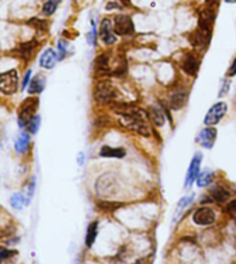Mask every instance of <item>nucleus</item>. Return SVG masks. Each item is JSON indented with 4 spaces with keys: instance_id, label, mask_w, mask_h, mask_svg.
Instances as JSON below:
<instances>
[{
    "instance_id": "29",
    "label": "nucleus",
    "mask_w": 236,
    "mask_h": 264,
    "mask_svg": "<svg viewBox=\"0 0 236 264\" xmlns=\"http://www.w3.org/2000/svg\"><path fill=\"white\" fill-rule=\"evenodd\" d=\"M39 126H41V118L38 116H36L28 125L26 126L27 132H29L30 134H36L39 130Z\"/></svg>"
},
{
    "instance_id": "25",
    "label": "nucleus",
    "mask_w": 236,
    "mask_h": 264,
    "mask_svg": "<svg viewBox=\"0 0 236 264\" xmlns=\"http://www.w3.org/2000/svg\"><path fill=\"white\" fill-rule=\"evenodd\" d=\"M61 0H47L45 4L43 5V14L45 16H51L56 13L58 6L60 5Z\"/></svg>"
},
{
    "instance_id": "12",
    "label": "nucleus",
    "mask_w": 236,
    "mask_h": 264,
    "mask_svg": "<svg viewBox=\"0 0 236 264\" xmlns=\"http://www.w3.org/2000/svg\"><path fill=\"white\" fill-rule=\"evenodd\" d=\"M181 68L186 74L190 76H195L197 74L199 69V60L194 53H187L183 57L182 64H181Z\"/></svg>"
},
{
    "instance_id": "1",
    "label": "nucleus",
    "mask_w": 236,
    "mask_h": 264,
    "mask_svg": "<svg viewBox=\"0 0 236 264\" xmlns=\"http://www.w3.org/2000/svg\"><path fill=\"white\" fill-rule=\"evenodd\" d=\"M39 105L38 98L36 97H29L24 99L22 104L20 105L19 109V125L21 127H26L30 121L36 116V112H37Z\"/></svg>"
},
{
    "instance_id": "4",
    "label": "nucleus",
    "mask_w": 236,
    "mask_h": 264,
    "mask_svg": "<svg viewBox=\"0 0 236 264\" xmlns=\"http://www.w3.org/2000/svg\"><path fill=\"white\" fill-rule=\"evenodd\" d=\"M114 33L119 36L133 35L135 33V27L129 15H116L114 17Z\"/></svg>"
},
{
    "instance_id": "36",
    "label": "nucleus",
    "mask_w": 236,
    "mask_h": 264,
    "mask_svg": "<svg viewBox=\"0 0 236 264\" xmlns=\"http://www.w3.org/2000/svg\"><path fill=\"white\" fill-rule=\"evenodd\" d=\"M30 75H31V70H28V73H27L26 76H24V80H23V82H22V89H24L27 87V84L29 83V81H30Z\"/></svg>"
},
{
    "instance_id": "21",
    "label": "nucleus",
    "mask_w": 236,
    "mask_h": 264,
    "mask_svg": "<svg viewBox=\"0 0 236 264\" xmlns=\"http://www.w3.org/2000/svg\"><path fill=\"white\" fill-rule=\"evenodd\" d=\"M29 144H30L29 132H27V133H21L19 135V137L16 139V142H15V150L19 153H24L28 150Z\"/></svg>"
},
{
    "instance_id": "15",
    "label": "nucleus",
    "mask_w": 236,
    "mask_h": 264,
    "mask_svg": "<svg viewBox=\"0 0 236 264\" xmlns=\"http://www.w3.org/2000/svg\"><path fill=\"white\" fill-rule=\"evenodd\" d=\"M58 60V54L54 52L52 49H47V51H44V53L41 56L39 59V66L43 67L45 69H52L56 66Z\"/></svg>"
},
{
    "instance_id": "37",
    "label": "nucleus",
    "mask_w": 236,
    "mask_h": 264,
    "mask_svg": "<svg viewBox=\"0 0 236 264\" xmlns=\"http://www.w3.org/2000/svg\"><path fill=\"white\" fill-rule=\"evenodd\" d=\"M205 2H206L207 6H211V7H217L219 5L220 0H205Z\"/></svg>"
},
{
    "instance_id": "39",
    "label": "nucleus",
    "mask_w": 236,
    "mask_h": 264,
    "mask_svg": "<svg viewBox=\"0 0 236 264\" xmlns=\"http://www.w3.org/2000/svg\"><path fill=\"white\" fill-rule=\"evenodd\" d=\"M83 163H84V156H83V153H79V165H83Z\"/></svg>"
},
{
    "instance_id": "20",
    "label": "nucleus",
    "mask_w": 236,
    "mask_h": 264,
    "mask_svg": "<svg viewBox=\"0 0 236 264\" xmlns=\"http://www.w3.org/2000/svg\"><path fill=\"white\" fill-rule=\"evenodd\" d=\"M45 88V79L43 75H37L36 78L32 79V81H30V84L28 87V93L31 95L35 94H41Z\"/></svg>"
},
{
    "instance_id": "41",
    "label": "nucleus",
    "mask_w": 236,
    "mask_h": 264,
    "mask_svg": "<svg viewBox=\"0 0 236 264\" xmlns=\"http://www.w3.org/2000/svg\"><path fill=\"white\" fill-rule=\"evenodd\" d=\"M227 4H236V0H225Z\"/></svg>"
},
{
    "instance_id": "33",
    "label": "nucleus",
    "mask_w": 236,
    "mask_h": 264,
    "mask_svg": "<svg viewBox=\"0 0 236 264\" xmlns=\"http://www.w3.org/2000/svg\"><path fill=\"white\" fill-rule=\"evenodd\" d=\"M229 87H231V83H229V81H227V80H225V81H223V83H222V87H221V89H220L219 97L225 96V95H226L227 93H228Z\"/></svg>"
},
{
    "instance_id": "13",
    "label": "nucleus",
    "mask_w": 236,
    "mask_h": 264,
    "mask_svg": "<svg viewBox=\"0 0 236 264\" xmlns=\"http://www.w3.org/2000/svg\"><path fill=\"white\" fill-rule=\"evenodd\" d=\"M94 72L99 75H111L112 69L110 65L109 53L99 54L94 60Z\"/></svg>"
},
{
    "instance_id": "22",
    "label": "nucleus",
    "mask_w": 236,
    "mask_h": 264,
    "mask_svg": "<svg viewBox=\"0 0 236 264\" xmlns=\"http://www.w3.org/2000/svg\"><path fill=\"white\" fill-rule=\"evenodd\" d=\"M97 234H98V223L94 222L89 225L87 231V238H85V245H87L89 248L93 247L94 241H96Z\"/></svg>"
},
{
    "instance_id": "6",
    "label": "nucleus",
    "mask_w": 236,
    "mask_h": 264,
    "mask_svg": "<svg viewBox=\"0 0 236 264\" xmlns=\"http://www.w3.org/2000/svg\"><path fill=\"white\" fill-rule=\"evenodd\" d=\"M227 104L225 102L216 103L214 105L208 110L204 119V124L206 126H214L217 125L221 119L225 116L227 112Z\"/></svg>"
},
{
    "instance_id": "8",
    "label": "nucleus",
    "mask_w": 236,
    "mask_h": 264,
    "mask_svg": "<svg viewBox=\"0 0 236 264\" xmlns=\"http://www.w3.org/2000/svg\"><path fill=\"white\" fill-rule=\"evenodd\" d=\"M115 35L114 26H113L111 19H109V17L103 19L99 27V36L102 41L106 45H113L116 42Z\"/></svg>"
},
{
    "instance_id": "38",
    "label": "nucleus",
    "mask_w": 236,
    "mask_h": 264,
    "mask_svg": "<svg viewBox=\"0 0 236 264\" xmlns=\"http://www.w3.org/2000/svg\"><path fill=\"white\" fill-rule=\"evenodd\" d=\"M120 7V5L119 4H115L114 1H112V2H109V4H107L106 6V10H113V8H119Z\"/></svg>"
},
{
    "instance_id": "7",
    "label": "nucleus",
    "mask_w": 236,
    "mask_h": 264,
    "mask_svg": "<svg viewBox=\"0 0 236 264\" xmlns=\"http://www.w3.org/2000/svg\"><path fill=\"white\" fill-rule=\"evenodd\" d=\"M211 36H212V33L205 32L202 28H198L194 30L191 33V35L189 36V42L192 47L196 49H199V50H203V49L207 48L208 44H210Z\"/></svg>"
},
{
    "instance_id": "14",
    "label": "nucleus",
    "mask_w": 236,
    "mask_h": 264,
    "mask_svg": "<svg viewBox=\"0 0 236 264\" xmlns=\"http://www.w3.org/2000/svg\"><path fill=\"white\" fill-rule=\"evenodd\" d=\"M38 48V42L36 39H32V41L21 43V44L17 47L16 51L17 56L22 58L24 60H29L31 56L33 54V51Z\"/></svg>"
},
{
    "instance_id": "30",
    "label": "nucleus",
    "mask_w": 236,
    "mask_h": 264,
    "mask_svg": "<svg viewBox=\"0 0 236 264\" xmlns=\"http://www.w3.org/2000/svg\"><path fill=\"white\" fill-rule=\"evenodd\" d=\"M68 52V43L65 39H60L58 42V54H59V59H63L67 56Z\"/></svg>"
},
{
    "instance_id": "17",
    "label": "nucleus",
    "mask_w": 236,
    "mask_h": 264,
    "mask_svg": "<svg viewBox=\"0 0 236 264\" xmlns=\"http://www.w3.org/2000/svg\"><path fill=\"white\" fill-rule=\"evenodd\" d=\"M187 98H188V95L186 91H183V89H177L171 96V107L173 110L182 109L186 105Z\"/></svg>"
},
{
    "instance_id": "16",
    "label": "nucleus",
    "mask_w": 236,
    "mask_h": 264,
    "mask_svg": "<svg viewBox=\"0 0 236 264\" xmlns=\"http://www.w3.org/2000/svg\"><path fill=\"white\" fill-rule=\"evenodd\" d=\"M146 115H148V119L152 122L153 125L157 127H161L165 124V116L161 112V110L157 106H149L146 110Z\"/></svg>"
},
{
    "instance_id": "19",
    "label": "nucleus",
    "mask_w": 236,
    "mask_h": 264,
    "mask_svg": "<svg viewBox=\"0 0 236 264\" xmlns=\"http://www.w3.org/2000/svg\"><path fill=\"white\" fill-rule=\"evenodd\" d=\"M100 156L107 158H124L126 156V150L124 148H111L109 146H104L100 149Z\"/></svg>"
},
{
    "instance_id": "18",
    "label": "nucleus",
    "mask_w": 236,
    "mask_h": 264,
    "mask_svg": "<svg viewBox=\"0 0 236 264\" xmlns=\"http://www.w3.org/2000/svg\"><path fill=\"white\" fill-rule=\"evenodd\" d=\"M211 192V196H212L213 199H216L217 202H220V203H223V202L228 201L229 198H231V194L227 190L225 187L217 185L212 187V189L210 190Z\"/></svg>"
},
{
    "instance_id": "24",
    "label": "nucleus",
    "mask_w": 236,
    "mask_h": 264,
    "mask_svg": "<svg viewBox=\"0 0 236 264\" xmlns=\"http://www.w3.org/2000/svg\"><path fill=\"white\" fill-rule=\"evenodd\" d=\"M213 177H214V173L212 171L204 170L202 173H199V176L197 178V186L207 187L208 185H211L213 181Z\"/></svg>"
},
{
    "instance_id": "11",
    "label": "nucleus",
    "mask_w": 236,
    "mask_h": 264,
    "mask_svg": "<svg viewBox=\"0 0 236 264\" xmlns=\"http://www.w3.org/2000/svg\"><path fill=\"white\" fill-rule=\"evenodd\" d=\"M217 134L218 132L216 128L213 127L204 128V130L201 131V133L198 134L197 142L201 144L203 148H206V149L213 148L214 142H216L217 140Z\"/></svg>"
},
{
    "instance_id": "2",
    "label": "nucleus",
    "mask_w": 236,
    "mask_h": 264,
    "mask_svg": "<svg viewBox=\"0 0 236 264\" xmlns=\"http://www.w3.org/2000/svg\"><path fill=\"white\" fill-rule=\"evenodd\" d=\"M94 98H96L97 102L103 103V104H113L115 103L116 96V89L113 87L112 83L107 81H100L99 83L94 88Z\"/></svg>"
},
{
    "instance_id": "40",
    "label": "nucleus",
    "mask_w": 236,
    "mask_h": 264,
    "mask_svg": "<svg viewBox=\"0 0 236 264\" xmlns=\"http://www.w3.org/2000/svg\"><path fill=\"white\" fill-rule=\"evenodd\" d=\"M118 1H120L122 5L125 6H129L130 5V0H118Z\"/></svg>"
},
{
    "instance_id": "34",
    "label": "nucleus",
    "mask_w": 236,
    "mask_h": 264,
    "mask_svg": "<svg viewBox=\"0 0 236 264\" xmlns=\"http://www.w3.org/2000/svg\"><path fill=\"white\" fill-rule=\"evenodd\" d=\"M33 190H35V179L31 180V182H30V185L28 187V195H27V204L29 203L30 199H31V198H32Z\"/></svg>"
},
{
    "instance_id": "28",
    "label": "nucleus",
    "mask_w": 236,
    "mask_h": 264,
    "mask_svg": "<svg viewBox=\"0 0 236 264\" xmlns=\"http://www.w3.org/2000/svg\"><path fill=\"white\" fill-rule=\"evenodd\" d=\"M27 203V199L23 198L22 194H19V193H16V194H13L11 198V205L14 209H16V210H21V209L23 208V205Z\"/></svg>"
},
{
    "instance_id": "23",
    "label": "nucleus",
    "mask_w": 236,
    "mask_h": 264,
    "mask_svg": "<svg viewBox=\"0 0 236 264\" xmlns=\"http://www.w3.org/2000/svg\"><path fill=\"white\" fill-rule=\"evenodd\" d=\"M195 195H190V196H186V198H182L179 201V203L176 205L175 209V213H174V222H176L177 218L181 216V214H182V211L185 210V209L188 207V205L191 203L192 199H194Z\"/></svg>"
},
{
    "instance_id": "10",
    "label": "nucleus",
    "mask_w": 236,
    "mask_h": 264,
    "mask_svg": "<svg viewBox=\"0 0 236 264\" xmlns=\"http://www.w3.org/2000/svg\"><path fill=\"white\" fill-rule=\"evenodd\" d=\"M202 159H203V156H202L199 152L196 153L194 158L191 159V163H190L188 173H187V178H186V187L191 186L192 183H194V181L198 178L199 170H201Z\"/></svg>"
},
{
    "instance_id": "35",
    "label": "nucleus",
    "mask_w": 236,
    "mask_h": 264,
    "mask_svg": "<svg viewBox=\"0 0 236 264\" xmlns=\"http://www.w3.org/2000/svg\"><path fill=\"white\" fill-rule=\"evenodd\" d=\"M235 75H236V58L233 60L231 67L227 70V76H228V78H233V76Z\"/></svg>"
},
{
    "instance_id": "31",
    "label": "nucleus",
    "mask_w": 236,
    "mask_h": 264,
    "mask_svg": "<svg viewBox=\"0 0 236 264\" xmlns=\"http://www.w3.org/2000/svg\"><path fill=\"white\" fill-rule=\"evenodd\" d=\"M17 251L13 250V249H7V248L2 247L1 250H0V259L1 260H6L8 259V257L14 256V255H16Z\"/></svg>"
},
{
    "instance_id": "27",
    "label": "nucleus",
    "mask_w": 236,
    "mask_h": 264,
    "mask_svg": "<svg viewBox=\"0 0 236 264\" xmlns=\"http://www.w3.org/2000/svg\"><path fill=\"white\" fill-rule=\"evenodd\" d=\"M29 26H31L32 28L39 30V32H47L48 29V22L47 20H41L37 17H32L31 20H29L28 22Z\"/></svg>"
},
{
    "instance_id": "3",
    "label": "nucleus",
    "mask_w": 236,
    "mask_h": 264,
    "mask_svg": "<svg viewBox=\"0 0 236 264\" xmlns=\"http://www.w3.org/2000/svg\"><path fill=\"white\" fill-rule=\"evenodd\" d=\"M19 87V74L16 69H11L2 73L0 76V90L5 95H13Z\"/></svg>"
},
{
    "instance_id": "5",
    "label": "nucleus",
    "mask_w": 236,
    "mask_h": 264,
    "mask_svg": "<svg viewBox=\"0 0 236 264\" xmlns=\"http://www.w3.org/2000/svg\"><path fill=\"white\" fill-rule=\"evenodd\" d=\"M217 13H216V7H211V6H205L199 13L198 17V27L202 28L205 32L212 33L214 21H216Z\"/></svg>"
},
{
    "instance_id": "32",
    "label": "nucleus",
    "mask_w": 236,
    "mask_h": 264,
    "mask_svg": "<svg viewBox=\"0 0 236 264\" xmlns=\"http://www.w3.org/2000/svg\"><path fill=\"white\" fill-rule=\"evenodd\" d=\"M226 209H227V211H228V213L231 214L232 216L236 219V199H234V201H232V202H229Z\"/></svg>"
},
{
    "instance_id": "9",
    "label": "nucleus",
    "mask_w": 236,
    "mask_h": 264,
    "mask_svg": "<svg viewBox=\"0 0 236 264\" xmlns=\"http://www.w3.org/2000/svg\"><path fill=\"white\" fill-rule=\"evenodd\" d=\"M192 220L199 226L211 225L216 220V214H214V211L211 208H199L195 211L194 216H192Z\"/></svg>"
},
{
    "instance_id": "26",
    "label": "nucleus",
    "mask_w": 236,
    "mask_h": 264,
    "mask_svg": "<svg viewBox=\"0 0 236 264\" xmlns=\"http://www.w3.org/2000/svg\"><path fill=\"white\" fill-rule=\"evenodd\" d=\"M97 205L98 208L102 209L104 211H114L116 209L121 208L124 203H119V202L114 201H98Z\"/></svg>"
}]
</instances>
